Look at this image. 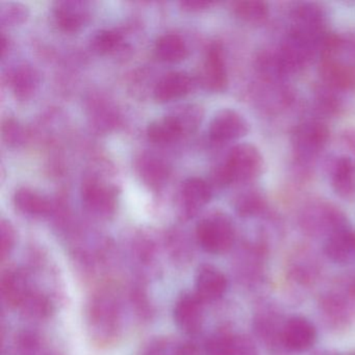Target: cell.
<instances>
[{
    "label": "cell",
    "instance_id": "6da1fadb",
    "mask_svg": "<svg viewBox=\"0 0 355 355\" xmlns=\"http://www.w3.org/2000/svg\"><path fill=\"white\" fill-rule=\"evenodd\" d=\"M319 57L322 84L338 93L355 91V36L330 33Z\"/></svg>",
    "mask_w": 355,
    "mask_h": 355
},
{
    "label": "cell",
    "instance_id": "7a4b0ae2",
    "mask_svg": "<svg viewBox=\"0 0 355 355\" xmlns=\"http://www.w3.org/2000/svg\"><path fill=\"white\" fill-rule=\"evenodd\" d=\"M86 320L93 344L99 348L115 344L121 332V311L115 295L107 288L93 294L87 304Z\"/></svg>",
    "mask_w": 355,
    "mask_h": 355
},
{
    "label": "cell",
    "instance_id": "3957f363",
    "mask_svg": "<svg viewBox=\"0 0 355 355\" xmlns=\"http://www.w3.org/2000/svg\"><path fill=\"white\" fill-rule=\"evenodd\" d=\"M263 167L261 151L254 145L242 143L232 147L225 162L216 170L214 178L220 186L248 184L259 178Z\"/></svg>",
    "mask_w": 355,
    "mask_h": 355
},
{
    "label": "cell",
    "instance_id": "277c9868",
    "mask_svg": "<svg viewBox=\"0 0 355 355\" xmlns=\"http://www.w3.org/2000/svg\"><path fill=\"white\" fill-rule=\"evenodd\" d=\"M330 139L327 124L321 119H307L295 126L291 134V146L300 165L313 163L326 148Z\"/></svg>",
    "mask_w": 355,
    "mask_h": 355
},
{
    "label": "cell",
    "instance_id": "5b68a950",
    "mask_svg": "<svg viewBox=\"0 0 355 355\" xmlns=\"http://www.w3.org/2000/svg\"><path fill=\"white\" fill-rule=\"evenodd\" d=\"M328 17L325 9L319 3H297L290 12L288 33L321 49L322 43L329 35Z\"/></svg>",
    "mask_w": 355,
    "mask_h": 355
},
{
    "label": "cell",
    "instance_id": "8992f818",
    "mask_svg": "<svg viewBox=\"0 0 355 355\" xmlns=\"http://www.w3.org/2000/svg\"><path fill=\"white\" fill-rule=\"evenodd\" d=\"M301 226L311 234L328 236L349 226L345 214L334 203L323 199H313L303 205L299 216Z\"/></svg>",
    "mask_w": 355,
    "mask_h": 355
},
{
    "label": "cell",
    "instance_id": "52a82bcc",
    "mask_svg": "<svg viewBox=\"0 0 355 355\" xmlns=\"http://www.w3.org/2000/svg\"><path fill=\"white\" fill-rule=\"evenodd\" d=\"M234 227L224 214H213L203 218L196 226L199 246L211 254H223L234 246Z\"/></svg>",
    "mask_w": 355,
    "mask_h": 355
},
{
    "label": "cell",
    "instance_id": "ba28073f",
    "mask_svg": "<svg viewBox=\"0 0 355 355\" xmlns=\"http://www.w3.org/2000/svg\"><path fill=\"white\" fill-rule=\"evenodd\" d=\"M82 198L86 209L101 219H109L117 209V188L99 176L90 175L85 178Z\"/></svg>",
    "mask_w": 355,
    "mask_h": 355
},
{
    "label": "cell",
    "instance_id": "9c48e42d",
    "mask_svg": "<svg viewBox=\"0 0 355 355\" xmlns=\"http://www.w3.org/2000/svg\"><path fill=\"white\" fill-rule=\"evenodd\" d=\"M276 53L282 71L288 78L301 73L305 68L309 67L313 58L319 55V49L288 33L278 49H276Z\"/></svg>",
    "mask_w": 355,
    "mask_h": 355
},
{
    "label": "cell",
    "instance_id": "30bf717a",
    "mask_svg": "<svg viewBox=\"0 0 355 355\" xmlns=\"http://www.w3.org/2000/svg\"><path fill=\"white\" fill-rule=\"evenodd\" d=\"M250 130L246 118L234 110H222L216 114L209 124V138L218 144L244 138Z\"/></svg>",
    "mask_w": 355,
    "mask_h": 355
},
{
    "label": "cell",
    "instance_id": "8fae6325",
    "mask_svg": "<svg viewBox=\"0 0 355 355\" xmlns=\"http://www.w3.org/2000/svg\"><path fill=\"white\" fill-rule=\"evenodd\" d=\"M203 302L195 293L184 292L174 304V322L184 334L194 336L203 323Z\"/></svg>",
    "mask_w": 355,
    "mask_h": 355
},
{
    "label": "cell",
    "instance_id": "7c38bea8",
    "mask_svg": "<svg viewBox=\"0 0 355 355\" xmlns=\"http://www.w3.org/2000/svg\"><path fill=\"white\" fill-rule=\"evenodd\" d=\"M201 78L205 88L213 92H223L227 87V68L221 43L213 42L207 49Z\"/></svg>",
    "mask_w": 355,
    "mask_h": 355
},
{
    "label": "cell",
    "instance_id": "4fadbf2b",
    "mask_svg": "<svg viewBox=\"0 0 355 355\" xmlns=\"http://www.w3.org/2000/svg\"><path fill=\"white\" fill-rule=\"evenodd\" d=\"M0 288L8 306L17 309L33 290L28 272L17 267L9 268L3 272Z\"/></svg>",
    "mask_w": 355,
    "mask_h": 355
},
{
    "label": "cell",
    "instance_id": "5bb4252c",
    "mask_svg": "<svg viewBox=\"0 0 355 355\" xmlns=\"http://www.w3.org/2000/svg\"><path fill=\"white\" fill-rule=\"evenodd\" d=\"M90 7L80 0L58 1L53 7L55 22L65 32H76L90 19Z\"/></svg>",
    "mask_w": 355,
    "mask_h": 355
},
{
    "label": "cell",
    "instance_id": "9a60e30c",
    "mask_svg": "<svg viewBox=\"0 0 355 355\" xmlns=\"http://www.w3.org/2000/svg\"><path fill=\"white\" fill-rule=\"evenodd\" d=\"M315 326L304 318H291L282 328V343L292 351L301 352L307 350L315 344Z\"/></svg>",
    "mask_w": 355,
    "mask_h": 355
},
{
    "label": "cell",
    "instance_id": "2e32d148",
    "mask_svg": "<svg viewBox=\"0 0 355 355\" xmlns=\"http://www.w3.org/2000/svg\"><path fill=\"white\" fill-rule=\"evenodd\" d=\"M195 288V294L203 302H213L221 298L226 292L227 279L217 268L211 265H203L197 271Z\"/></svg>",
    "mask_w": 355,
    "mask_h": 355
},
{
    "label": "cell",
    "instance_id": "e0dca14e",
    "mask_svg": "<svg viewBox=\"0 0 355 355\" xmlns=\"http://www.w3.org/2000/svg\"><path fill=\"white\" fill-rule=\"evenodd\" d=\"M211 187L202 178H190L184 180L180 189L184 216L188 218L194 216L201 207L211 201Z\"/></svg>",
    "mask_w": 355,
    "mask_h": 355
},
{
    "label": "cell",
    "instance_id": "ac0fdd59",
    "mask_svg": "<svg viewBox=\"0 0 355 355\" xmlns=\"http://www.w3.org/2000/svg\"><path fill=\"white\" fill-rule=\"evenodd\" d=\"M330 182L334 193L343 199L355 194V161L349 155H340L331 164Z\"/></svg>",
    "mask_w": 355,
    "mask_h": 355
},
{
    "label": "cell",
    "instance_id": "d6986e66",
    "mask_svg": "<svg viewBox=\"0 0 355 355\" xmlns=\"http://www.w3.org/2000/svg\"><path fill=\"white\" fill-rule=\"evenodd\" d=\"M326 255L338 263H351L355 259V230L350 226L330 234L325 243Z\"/></svg>",
    "mask_w": 355,
    "mask_h": 355
},
{
    "label": "cell",
    "instance_id": "ffe728a7",
    "mask_svg": "<svg viewBox=\"0 0 355 355\" xmlns=\"http://www.w3.org/2000/svg\"><path fill=\"white\" fill-rule=\"evenodd\" d=\"M193 80L186 72H169L155 85V98L167 103L189 94L193 89Z\"/></svg>",
    "mask_w": 355,
    "mask_h": 355
},
{
    "label": "cell",
    "instance_id": "44dd1931",
    "mask_svg": "<svg viewBox=\"0 0 355 355\" xmlns=\"http://www.w3.org/2000/svg\"><path fill=\"white\" fill-rule=\"evenodd\" d=\"M12 90L21 101L31 98L40 86V74L32 66H18L10 76Z\"/></svg>",
    "mask_w": 355,
    "mask_h": 355
},
{
    "label": "cell",
    "instance_id": "7402d4cb",
    "mask_svg": "<svg viewBox=\"0 0 355 355\" xmlns=\"http://www.w3.org/2000/svg\"><path fill=\"white\" fill-rule=\"evenodd\" d=\"M147 136L155 144H169L184 136L175 118L168 114L162 119L151 122L147 128Z\"/></svg>",
    "mask_w": 355,
    "mask_h": 355
},
{
    "label": "cell",
    "instance_id": "603a6c76",
    "mask_svg": "<svg viewBox=\"0 0 355 355\" xmlns=\"http://www.w3.org/2000/svg\"><path fill=\"white\" fill-rule=\"evenodd\" d=\"M16 207L30 216H46L51 213V202L32 189L21 188L14 195Z\"/></svg>",
    "mask_w": 355,
    "mask_h": 355
},
{
    "label": "cell",
    "instance_id": "cb8c5ba5",
    "mask_svg": "<svg viewBox=\"0 0 355 355\" xmlns=\"http://www.w3.org/2000/svg\"><path fill=\"white\" fill-rule=\"evenodd\" d=\"M155 55L168 63L182 61L188 55V47L182 37L176 34H166L155 43Z\"/></svg>",
    "mask_w": 355,
    "mask_h": 355
},
{
    "label": "cell",
    "instance_id": "d4e9b609",
    "mask_svg": "<svg viewBox=\"0 0 355 355\" xmlns=\"http://www.w3.org/2000/svg\"><path fill=\"white\" fill-rule=\"evenodd\" d=\"M234 209L242 218L261 215L267 209V199L259 189H248L234 199Z\"/></svg>",
    "mask_w": 355,
    "mask_h": 355
},
{
    "label": "cell",
    "instance_id": "484cf974",
    "mask_svg": "<svg viewBox=\"0 0 355 355\" xmlns=\"http://www.w3.org/2000/svg\"><path fill=\"white\" fill-rule=\"evenodd\" d=\"M232 11L234 15L245 24H263L269 17V5L261 0H240L232 3Z\"/></svg>",
    "mask_w": 355,
    "mask_h": 355
},
{
    "label": "cell",
    "instance_id": "4316f807",
    "mask_svg": "<svg viewBox=\"0 0 355 355\" xmlns=\"http://www.w3.org/2000/svg\"><path fill=\"white\" fill-rule=\"evenodd\" d=\"M19 309L28 319L41 321L51 317L53 313V304L46 295L33 288Z\"/></svg>",
    "mask_w": 355,
    "mask_h": 355
},
{
    "label": "cell",
    "instance_id": "83f0119b",
    "mask_svg": "<svg viewBox=\"0 0 355 355\" xmlns=\"http://www.w3.org/2000/svg\"><path fill=\"white\" fill-rule=\"evenodd\" d=\"M313 105L318 113L323 116H334L342 111V99L338 92L322 84L313 93Z\"/></svg>",
    "mask_w": 355,
    "mask_h": 355
},
{
    "label": "cell",
    "instance_id": "f1b7e54d",
    "mask_svg": "<svg viewBox=\"0 0 355 355\" xmlns=\"http://www.w3.org/2000/svg\"><path fill=\"white\" fill-rule=\"evenodd\" d=\"M178 123L182 128L184 136L192 134L200 125L203 118V110L197 105H184L171 112Z\"/></svg>",
    "mask_w": 355,
    "mask_h": 355
},
{
    "label": "cell",
    "instance_id": "f546056e",
    "mask_svg": "<svg viewBox=\"0 0 355 355\" xmlns=\"http://www.w3.org/2000/svg\"><path fill=\"white\" fill-rule=\"evenodd\" d=\"M122 42V36L116 31L101 30L94 33L90 40V47L97 55H107L116 51Z\"/></svg>",
    "mask_w": 355,
    "mask_h": 355
},
{
    "label": "cell",
    "instance_id": "4dcf8cb0",
    "mask_svg": "<svg viewBox=\"0 0 355 355\" xmlns=\"http://www.w3.org/2000/svg\"><path fill=\"white\" fill-rule=\"evenodd\" d=\"M141 174L147 184L159 187L168 178V167L157 157H145L140 166Z\"/></svg>",
    "mask_w": 355,
    "mask_h": 355
},
{
    "label": "cell",
    "instance_id": "1f68e13d",
    "mask_svg": "<svg viewBox=\"0 0 355 355\" xmlns=\"http://www.w3.org/2000/svg\"><path fill=\"white\" fill-rule=\"evenodd\" d=\"M236 336L226 329L214 332L205 344L207 355H232Z\"/></svg>",
    "mask_w": 355,
    "mask_h": 355
},
{
    "label": "cell",
    "instance_id": "d6a6232c",
    "mask_svg": "<svg viewBox=\"0 0 355 355\" xmlns=\"http://www.w3.org/2000/svg\"><path fill=\"white\" fill-rule=\"evenodd\" d=\"M28 8L20 3H3L0 5V24L15 26L28 19Z\"/></svg>",
    "mask_w": 355,
    "mask_h": 355
},
{
    "label": "cell",
    "instance_id": "836d02e7",
    "mask_svg": "<svg viewBox=\"0 0 355 355\" xmlns=\"http://www.w3.org/2000/svg\"><path fill=\"white\" fill-rule=\"evenodd\" d=\"M17 234L15 227L8 220H1L0 223V259L5 261L15 247Z\"/></svg>",
    "mask_w": 355,
    "mask_h": 355
},
{
    "label": "cell",
    "instance_id": "e575fe53",
    "mask_svg": "<svg viewBox=\"0 0 355 355\" xmlns=\"http://www.w3.org/2000/svg\"><path fill=\"white\" fill-rule=\"evenodd\" d=\"M3 138L8 146L18 147L24 144L26 132L15 119L8 118L3 122Z\"/></svg>",
    "mask_w": 355,
    "mask_h": 355
},
{
    "label": "cell",
    "instance_id": "d590c367",
    "mask_svg": "<svg viewBox=\"0 0 355 355\" xmlns=\"http://www.w3.org/2000/svg\"><path fill=\"white\" fill-rule=\"evenodd\" d=\"M130 298H132V303L135 306V309H136L137 313L142 319H150L151 315H153V306H151L150 302H149L148 297H147L144 288L141 286L132 288V293H130Z\"/></svg>",
    "mask_w": 355,
    "mask_h": 355
},
{
    "label": "cell",
    "instance_id": "8d00e7d4",
    "mask_svg": "<svg viewBox=\"0 0 355 355\" xmlns=\"http://www.w3.org/2000/svg\"><path fill=\"white\" fill-rule=\"evenodd\" d=\"M40 349V340L34 332L24 331L16 338V350L19 355H35Z\"/></svg>",
    "mask_w": 355,
    "mask_h": 355
},
{
    "label": "cell",
    "instance_id": "74e56055",
    "mask_svg": "<svg viewBox=\"0 0 355 355\" xmlns=\"http://www.w3.org/2000/svg\"><path fill=\"white\" fill-rule=\"evenodd\" d=\"M232 355H257V352L250 338L240 336L234 338Z\"/></svg>",
    "mask_w": 355,
    "mask_h": 355
},
{
    "label": "cell",
    "instance_id": "f35d334b",
    "mask_svg": "<svg viewBox=\"0 0 355 355\" xmlns=\"http://www.w3.org/2000/svg\"><path fill=\"white\" fill-rule=\"evenodd\" d=\"M215 3L211 1H203V0H187V1H182L180 6L184 11L190 12H199L203 10L209 9L213 7Z\"/></svg>",
    "mask_w": 355,
    "mask_h": 355
},
{
    "label": "cell",
    "instance_id": "ab89813d",
    "mask_svg": "<svg viewBox=\"0 0 355 355\" xmlns=\"http://www.w3.org/2000/svg\"><path fill=\"white\" fill-rule=\"evenodd\" d=\"M345 141L350 146V148L355 151V132H348V134L345 135Z\"/></svg>",
    "mask_w": 355,
    "mask_h": 355
},
{
    "label": "cell",
    "instance_id": "60d3db41",
    "mask_svg": "<svg viewBox=\"0 0 355 355\" xmlns=\"http://www.w3.org/2000/svg\"><path fill=\"white\" fill-rule=\"evenodd\" d=\"M9 51V40L6 38L5 35L1 36V53H3V57H5L6 53Z\"/></svg>",
    "mask_w": 355,
    "mask_h": 355
},
{
    "label": "cell",
    "instance_id": "b9f144b4",
    "mask_svg": "<svg viewBox=\"0 0 355 355\" xmlns=\"http://www.w3.org/2000/svg\"><path fill=\"white\" fill-rule=\"evenodd\" d=\"M53 355H55V354H53Z\"/></svg>",
    "mask_w": 355,
    "mask_h": 355
}]
</instances>
